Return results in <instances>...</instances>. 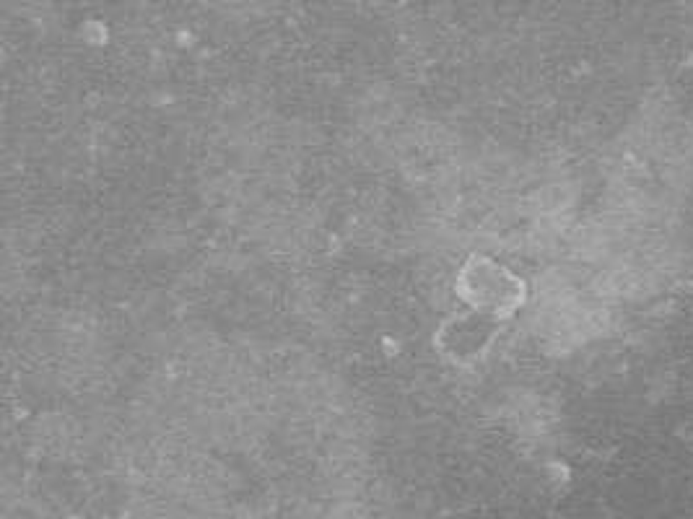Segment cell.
<instances>
[]
</instances>
